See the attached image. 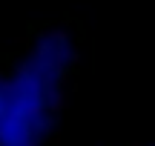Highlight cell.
<instances>
[{
	"label": "cell",
	"instance_id": "2",
	"mask_svg": "<svg viewBox=\"0 0 155 146\" xmlns=\"http://www.w3.org/2000/svg\"><path fill=\"white\" fill-rule=\"evenodd\" d=\"M118 146H155V143H118Z\"/></svg>",
	"mask_w": 155,
	"mask_h": 146
},
{
	"label": "cell",
	"instance_id": "1",
	"mask_svg": "<svg viewBox=\"0 0 155 146\" xmlns=\"http://www.w3.org/2000/svg\"><path fill=\"white\" fill-rule=\"evenodd\" d=\"M86 63L89 34L81 20L29 23L0 52V146H58Z\"/></svg>",
	"mask_w": 155,
	"mask_h": 146
}]
</instances>
